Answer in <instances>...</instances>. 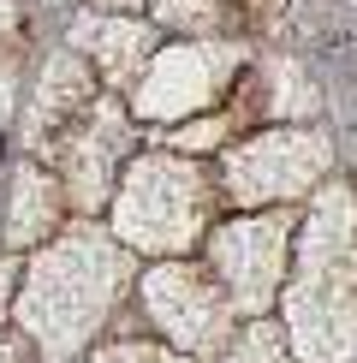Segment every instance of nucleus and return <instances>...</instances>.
Returning a JSON list of instances; mask_svg holds the SVG:
<instances>
[{
	"label": "nucleus",
	"instance_id": "nucleus-12",
	"mask_svg": "<svg viewBox=\"0 0 357 363\" xmlns=\"http://www.w3.org/2000/svg\"><path fill=\"white\" fill-rule=\"evenodd\" d=\"M227 363H292V357H286V340H280L268 322H256L244 340L232 345V357H227Z\"/></svg>",
	"mask_w": 357,
	"mask_h": 363
},
{
	"label": "nucleus",
	"instance_id": "nucleus-9",
	"mask_svg": "<svg viewBox=\"0 0 357 363\" xmlns=\"http://www.w3.org/2000/svg\"><path fill=\"white\" fill-rule=\"evenodd\" d=\"M89 101H96V72H89L78 54H54L48 72L36 78V101H30V149L48 155L54 138L89 108Z\"/></svg>",
	"mask_w": 357,
	"mask_h": 363
},
{
	"label": "nucleus",
	"instance_id": "nucleus-6",
	"mask_svg": "<svg viewBox=\"0 0 357 363\" xmlns=\"http://www.w3.org/2000/svg\"><path fill=\"white\" fill-rule=\"evenodd\" d=\"M238 60H244V48H227V42H197V48L155 54L149 60V78L137 84V96H131V113H143V119L203 113L208 101L232 84Z\"/></svg>",
	"mask_w": 357,
	"mask_h": 363
},
{
	"label": "nucleus",
	"instance_id": "nucleus-8",
	"mask_svg": "<svg viewBox=\"0 0 357 363\" xmlns=\"http://www.w3.org/2000/svg\"><path fill=\"white\" fill-rule=\"evenodd\" d=\"M48 155L66 167L72 196H78L84 208L108 203L113 167H119V155H125V113H119V101H89V108L54 138Z\"/></svg>",
	"mask_w": 357,
	"mask_h": 363
},
{
	"label": "nucleus",
	"instance_id": "nucleus-5",
	"mask_svg": "<svg viewBox=\"0 0 357 363\" xmlns=\"http://www.w3.org/2000/svg\"><path fill=\"white\" fill-rule=\"evenodd\" d=\"M327 138L322 131H268L244 143L227 161V191L232 203H280V196H304L327 173Z\"/></svg>",
	"mask_w": 357,
	"mask_h": 363
},
{
	"label": "nucleus",
	"instance_id": "nucleus-14",
	"mask_svg": "<svg viewBox=\"0 0 357 363\" xmlns=\"http://www.w3.org/2000/svg\"><path fill=\"white\" fill-rule=\"evenodd\" d=\"M89 363H191V357L167 352V345H149V340H119V345H101Z\"/></svg>",
	"mask_w": 357,
	"mask_h": 363
},
{
	"label": "nucleus",
	"instance_id": "nucleus-4",
	"mask_svg": "<svg viewBox=\"0 0 357 363\" xmlns=\"http://www.w3.org/2000/svg\"><path fill=\"white\" fill-rule=\"evenodd\" d=\"M143 298H149V315L155 328L167 334L185 357H208L227 345V328H232V304L203 268L191 262H167L143 280Z\"/></svg>",
	"mask_w": 357,
	"mask_h": 363
},
{
	"label": "nucleus",
	"instance_id": "nucleus-7",
	"mask_svg": "<svg viewBox=\"0 0 357 363\" xmlns=\"http://www.w3.org/2000/svg\"><path fill=\"white\" fill-rule=\"evenodd\" d=\"M286 238L292 215H262V220H232L215 233V274L232 310H268L274 286L286 274Z\"/></svg>",
	"mask_w": 357,
	"mask_h": 363
},
{
	"label": "nucleus",
	"instance_id": "nucleus-1",
	"mask_svg": "<svg viewBox=\"0 0 357 363\" xmlns=\"http://www.w3.org/2000/svg\"><path fill=\"white\" fill-rule=\"evenodd\" d=\"M131 280V250H119L101 226H72L60 245L36 250L24 268L18 322L36 334L42 357H72L113 310V292Z\"/></svg>",
	"mask_w": 357,
	"mask_h": 363
},
{
	"label": "nucleus",
	"instance_id": "nucleus-2",
	"mask_svg": "<svg viewBox=\"0 0 357 363\" xmlns=\"http://www.w3.org/2000/svg\"><path fill=\"white\" fill-rule=\"evenodd\" d=\"M286 322L310 363H346L357 345V203L346 185H334L310 215Z\"/></svg>",
	"mask_w": 357,
	"mask_h": 363
},
{
	"label": "nucleus",
	"instance_id": "nucleus-10",
	"mask_svg": "<svg viewBox=\"0 0 357 363\" xmlns=\"http://www.w3.org/2000/svg\"><path fill=\"white\" fill-rule=\"evenodd\" d=\"M72 42L84 48L89 72H101V78H113V84H125L131 72H143L149 48H155L149 24H137V18H108V12H84V18L72 24Z\"/></svg>",
	"mask_w": 357,
	"mask_h": 363
},
{
	"label": "nucleus",
	"instance_id": "nucleus-15",
	"mask_svg": "<svg viewBox=\"0 0 357 363\" xmlns=\"http://www.w3.org/2000/svg\"><path fill=\"white\" fill-rule=\"evenodd\" d=\"M12 89H18V60L0 48V125H6V113H12Z\"/></svg>",
	"mask_w": 357,
	"mask_h": 363
},
{
	"label": "nucleus",
	"instance_id": "nucleus-16",
	"mask_svg": "<svg viewBox=\"0 0 357 363\" xmlns=\"http://www.w3.org/2000/svg\"><path fill=\"white\" fill-rule=\"evenodd\" d=\"M220 131H227V125H220V119H208V125H191V131H178V149H208V143H215L220 138Z\"/></svg>",
	"mask_w": 357,
	"mask_h": 363
},
{
	"label": "nucleus",
	"instance_id": "nucleus-3",
	"mask_svg": "<svg viewBox=\"0 0 357 363\" xmlns=\"http://www.w3.org/2000/svg\"><path fill=\"white\" fill-rule=\"evenodd\" d=\"M208 215V185L191 161L178 155H143L131 161L119 185V238L131 250H185L203 233Z\"/></svg>",
	"mask_w": 357,
	"mask_h": 363
},
{
	"label": "nucleus",
	"instance_id": "nucleus-11",
	"mask_svg": "<svg viewBox=\"0 0 357 363\" xmlns=\"http://www.w3.org/2000/svg\"><path fill=\"white\" fill-rule=\"evenodd\" d=\"M60 203H66V191H60V179L54 173H42L36 161H24L18 179H12V220H6V238L12 245H36V238H48L54 233V220H60Z\"/></svg>",
	"mask_w": 357,
	"mask_h": 363
},
{
	"label": "nucleus",
	"instance_id": "nucleus-13",
	"mask_svg": "<svg viewBox=\"0 0 357 363\" xmlns=\"http://www.w3.org/2000/svg\"><path fill=\"white\" fill-rule=\"evenodd\" d=\"M167 24H185V30H227V12L208 6V0H155Z\"/></svg>",
	"mask_w": 357,
	"mask_h": 363
}]
</instances>
